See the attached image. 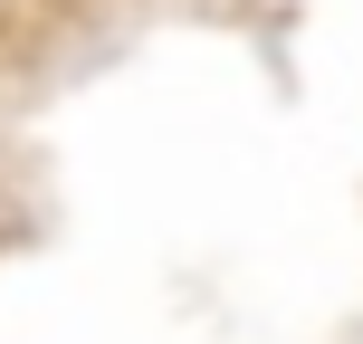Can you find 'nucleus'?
<instances>
[]
</instances>
